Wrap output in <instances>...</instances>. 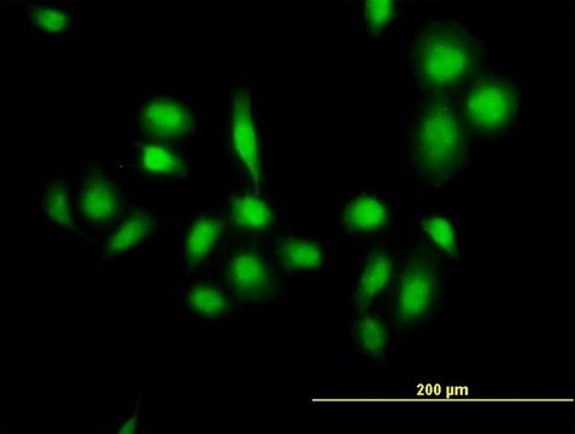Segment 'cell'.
I'll list each match as a JSON object with an SVG mask.
<instances>
[{
	"label": "cell",
	"instance_id": "18",
	"mask_svg": "<svg viewBox=\"0 0 575 434\" xmlns=\"http://www.w3.org/2000/svg\"><path fill=\"white\" fill-rule=\"evenodd\" d=\"M28 15L31 17L33 25L38 28L41 33L60 34L72 26V15H69L66 10L56 7H46V5H38V7L28 8Z\"/></svg>",
	"mask_w": 575,
	"mask_h": 434
},
{
	"label": "cell",
	"instance_id": "10",
	"mask_svg": "<svg viewBox=\"0 0 575 434\" xmlns=\"http://www.w3.org/2000/svg\"><path fill=\"white\" fill-rule=\"evenodd\" d=\"M224 230V221L213 216L198 217L186 242V257L190 266H196L208 257Z\"/></svg>",
	"mask_w": 575,
	"mask_h": 434
},
{
	"label": "cell",
	"instance_id": "2",
	"mask_svg": "<svg viewBox=\"0 0 575 434\" xmlns=\"http://www.w3.org/2000/svg\"><path fill=\"white\" fill-rule=\"evenodd\" d=\"M472 40L457 23H437L421 35L419 72L428 85L447 87L465 80L472 66Z\"/></svg>",
	"mask_w": 575,
	"mask_h": 434
},
{
	"label": "cell",
	"instance_id": "17",
	"mask_svg": "<svg viewBox=\"0 0 575 434\" xmlns=\"http://www.w3.org/2000/svg\"><path fill=\"white\" fill-rule=\"evenodd\" d=\"M142 162L148 172L154 174L178 175L186 177V167L183 158L172 151L157 145L142 146Z\"/></svg>",
	"mask_w": 575,
	"mask_h": 434
},
{
	"label": "cell",
	"instance_id": "11",
	"mask_svg": "<svg viewBox=\"0 0 575 434\" xmlns=\"http://www.w3.org/2000/svg\"><path fill=\"white\" fill-rule=\"evenodd\" d=\"M343 217L350 230L368 232L379 230L386 224L387 211L379 199L363 195L346 205Z\"/></svg>",
	"mask_w": 575,
	"mask_h": 434
},
{
	"label": "cell",
	"instance_id": "20",
	"mask_svg": "<svg viewBox=\"0 0 575 434\" xmlns=\"http://www.w3.org/2000/svg\"><path fill=\"white\" fill-rule=\"evenodd\" d=\"M422 227L440 249L448 252V254H455V231L447 220L442 219V217H428L422 221Z\"/></svg>",
	"mask_w": 575,
	"mask_h": 434
},
{
	"label": "cell",
	"instance_id": "13",
	"mask_svg": "<svg viewBox=\"0 0 575 434\" xmlns=\"http://www.w3.org/2000/svg\"><path fill=\"white\" fill-rule=\"evenodd\" d=\"M154 220L149 214L142 210L134 211L132 216L123 222V225L110 238L105 255L114 256L122 254L133 246L138 245L142 240L149 236Z\"/></svg>",
	"mask_w": 575,
	"mask_h": 434
},
{
	"label": "cell",
	"instance_id": "8",
	"mask_svg": "<svg viewBox=\"0 0 575 434\" xmlns=\"http://www.w3.org/2000/svg\"><path fill=\"white\" fill-rule=\"evenodd\" d=\"M122 196L108 179L97 178L88 181L81 191L80 210L88 221L95 224H107L119 213Z\"/></svg>",
	"mask_w": 575,
	"mask_h": 434
},
{
	"label": "cell",
	"instance_id": "7",
	"mask_svg": "<svg viewBox=\"0 0 575 434\" xmlns=\"http://www.w3.org/2000/svg\"><path fill=\"white\" fill-rule=\"evenodd\" d=\"M142 123L152 137L163 139L183 138L193 128L189 111L167 97L155 99L144 109Z\"/></svg>",
	"mask_w": 575,
	"mask_h": 434
},
{
	"label": "cell",
	"instance_id": "9",
	"mask_svg": "<svg viewBox=\"0 0 575 434\" xmlns=\"http://www.w3.org/2000/svg\"><path fill=\"white\" fill-rule=\"evenodd\" d=\"M393 275V258L383 250L369 254L365 271L354 292V302L360 310H366L375 296L383 291Z\"/></svg>",
	"mask_w": 575,
	"mask_h": 434
},
{
	"label": "cell",
	"instance_id": "16",
	"mask_svg": "<svg viewBox=\"0 0 575 434\" xmlns=\"http://www.w3.org/2000/svg\"><path fill=\"white\" fill-rule=\"evenodd\" d=\"M354 336L363 354L380 359L386 354L389 333L385 325L377 319L363 318L354 325Z\"/></svg>",
	"mask_w": 575,
	"mask_h": 434
},
{
	"label": "cell",
	"instance_id": "14",
	"mask_svg": "<svg viewBox=\"0 0 575 434\" xmlns=\"http://www.w3.org/2000/svg\"><path fill=\"white\" fill-rule=\"evenodd\" d=\"M278 257L289 269H316L322 266V254L318 246L302 238L289 237L280 244Z\"/></svg>",
	"mask_w": 575,
	"mask_h": 434
},
{
	"label": "cell",
	"instance_id": "19",
	"mask_svg": "<svg viewBox=\"0 0 575 434\" xmlns=\"http://www.w3.org/2000/svg\"><path fill=\"white\" fill-rule=\"evenodd\" d=\"M46 215L55 224L69 227L73 224L72 208H70L69 195L63 187L55 186L46 192L43 201Z\"/></svg>",
	"mask_w": 575,
	"mask_h": 434
},
{
	"label": "cell",
	"instance_id": "4",
	"mask_svg": "<svg viewBox=\"0 0 575 434\" xmlns=\"http://www.w3.org/2000/svg\"><path fill=\"white\" fill-rule=\"evenodd\" d=\"M515 91L507 84L486 81L474 87L466 103L469 123L479 132H497L512 120Z\"/></svg>",
	"mask_w": 575,
	"mask_h": 434
},
{
	"label": "cell",
	"instance_id": "12",
	"mask_svg": "<svg viewBox=\"0 0 575 434\" xmlns=\"http://www.w3.org/2000/svg\"><path fill=\"white\" fill-rule=\"evenodd\" d=\"M231 216L234 224L251 231L264 230L275 219L273 210L266 202L250 195L232 197Z\"/></svg>",
	"mask_w": 575,
	"mask_h": 434
},
{
	"label": "cell",
	"instance_id": "15",
	"mask_svg": "<svg viewBox=\"0 0 575 434\" xmlns=\"http://www.w3.org/2000/svg\"><path fill=\"white\" fill-rule=\"evenodd\" d=\"M189 303L193 312L202 315L205 319L225 318L231 312L230 303L224 293L207 284H197L192 287Z\"/></svg>",
	"mask_w": 575,
	"mask_h": 434
},
{
	"label": "cell",
	"instance_id": "1",
	"mask_svg": "<svg viewBox=\"0 0 575 434\" xmlns=\"http://www.w3.org/2000/svg\"><path fill=\"white\" fill-rule=\"evenodd\" d=\"M465 152V128L456 110L443 102L428 104L415 136V167L432 183L443 184L461 172Z\"/></svg>",
	"mask_w": 575,
	"mask_h": 434
},
{
	"label": "cell",
	"instance_id": "5",
	"mask_svg": "<svg viewBox=\"0 0 575 434\" xmlns=\"http://www.w3.org/2000/svg\"><path fill=\"white\" fill-rule=\"evenodd\" d=\"M227 278L234 292L244 301H261L272 293L271 268L254 251H244L233 256L228 265Z\"/></svg>",
	"mask_w": 575,
	"mask_h": 434
},
{
	"label": "cell",
	"instance_id": "3",
	"mask_svg": "<svg viewBox=\"0 0 575 434\" xmlns=\"http://www.w3.org/2000/svg\"><path fill=\"white\" fill-rule=\"evenodd\" d=\"M438 289L437 274L425 261L415 260L403 269L395 293L396 318L402 325L424 320Z\"/></svg>",
	"mask_w": 575,
	"mask_h": 434
},
{
	"label": "cell",
	"instance_id": "21",
	"mask_svg": "<svg viewBox=\"0 0 575 434\" xmlns=\"http://www.w3.org/2000/svg\"><path fill=\"white\" fill-rule=\"evenodd\" d=\"M395 3L391 0H369L365 3V17L369 31L378 34L387 26L393 16Z\"/></svg>",
	"mask_w": 575,
	"mask_h": 434
},
{
	"label": "cell",
	"instance_id": "6",
	"mask_svg": "<svg viewBox=\"0 0 575 434\" xmlns=\"http://www.w3.org/2000/svg\"><path fill=\"white\" fill-rule=\"evenodd\" d=\"M232 136L234 149L248 168L256 189L260 187V151L252 122L251 102L248 92H239L233 99Z\"/></svg>",
	"mask_w": 575,
	"mask_h": 434
}]
</instances>
